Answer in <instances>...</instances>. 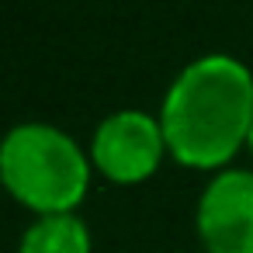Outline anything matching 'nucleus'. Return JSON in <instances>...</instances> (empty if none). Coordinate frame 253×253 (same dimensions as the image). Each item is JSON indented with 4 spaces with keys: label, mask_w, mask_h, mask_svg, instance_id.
<instances>
[{
    "label": "nucleus",
    "mask_w": 253,
    "mask_h": 253,
    "mask_svg": "<svg viewBox=\"0 0 253 253\" xmlns=\"http://www.w3.org/2000/svg\"><path fill=\"white\" fill-rule=\"evenodd\" d=\"M160 125L167 153L187 170H225L250 142L253 73L229 52L187 63L167 87Z\"/></svg>",
    "instance_id": "obj_1"
},
{
    "label": "nucleus",
    "mask_w": 253,
    "mask_h": 253,
    "mask_svg": "<svg viewBox=\"0 0 253 253\" xmlns=\"http://www.w3.org/2000/svg\"><path fill=\"white\" fill-rule=\"evenodd\" d=\"M90 173V153L59 125L21 122L0 139V187L35 218L77 211Z\"/></svg>",
    "instance_id": "obj_2"
},
{
    "label": "nucleus",
    "mask_w": 253,
    "mask_h": 253,
    "mask_svg": "<svg viewBox=\"0 0 253 253\" xmlns=\"http://www.w3.org/2000/svg\"><path fill=\"white\" fill-rule=\"evenodd\" d=\"M87 153H90L94 170L101 177H108L111 184H122V187L149 180L160 170V163L170 156L160 118L135 111V108L108 115L94 128Z\"/></svg>",
    "instance_id": "obj_3"
},
{
    "label": "nucleus",
    "mask_w": 253,
    "mask_h": 253,
    "mask_svg": "<svg viewBox=\"0 0 253 253\" xmlns=\"http://www.w3.org/2000/svg\"><path fill=\"white\" fill-rule=\"evenodd\" d=\"M194 229L205 253H253V170H218L198 198Z\"/></svg>",
    "instance_id": "obj_4"
},
{
    "label": "nucleus",
    "mask_w": 253,
    "mask_h": 253,
    "mask_svg": "<svg viewBox=\"0 0 253 253\" xmlns=\"http://www.w3.org/2000/svg\"><path fill=\"white\" fill-rule=\"evenodd\" d=\"M90 229L77 211L39 215L18 243V253H90Z\"/></svg>",
    "instance_id": "obj_5"
},
{
    "label": "nucleus",
    "mask_w": 253,
    "mask_h": 253,
    "mask_svg": "<svg viewBox=\"0 0 253 253\" xmlns=\"http://www.w3.org/2000/svg\"><path fill=\"white\" fill-rule=\"evenodd\" d=\"M246 149H250V160H253V128H250V142H246Z\"/></svg>",
    "instance_id": "obj_6"
}]
</instances>
